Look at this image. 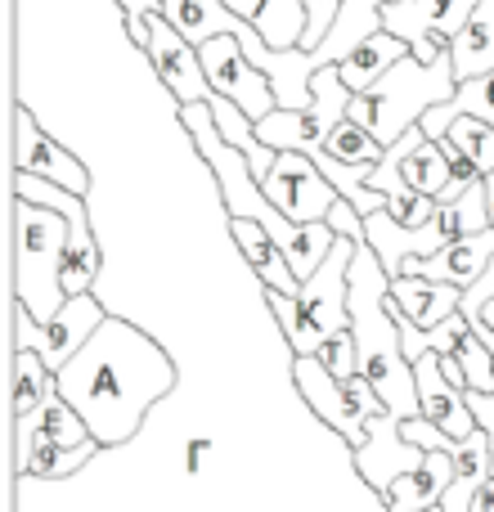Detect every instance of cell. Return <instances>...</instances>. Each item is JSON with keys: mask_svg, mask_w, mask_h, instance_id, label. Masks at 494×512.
Instances as JSON below:
<instances>
[{"mask_svg": "<svg viewBox=\"0 0 494 512\" xmlns=\"http://www.w3.org/2000/svg\"><path fill=\"white\" fill-rule=\"evenodd\" d=\"M454 486V454L427 450V459L418 463L409 477H400L396 486L382 495L387 512H427L445 499V490Z\"/></svg>", "mask_w": 494, "mask_h": 512, "instance_id": "cell-19", "label": "cell"}, {"mask_svg": "<svg viewBox=\"0 0 494 512\" xmlns=\"http://www.w3.org/2000/svg\"><path fill=\"white\" fill-rule=\"evenodd\" d=\"M427 512H441V504H436V508H427Z\"/></svg>", "mask_w": 494, "mask_h": 512, "instance_id": "cell-40", "label": "cell"}, {"mask_svg": "<svg viewBox=\"0 0 494 512\" xmlns=\"http://www.w3.org/2000/svg\"><path fill=\"white\" fill-rule=\"evenodd\" d=\"M243 23L261 32L265 45L274 50H297L306 36V5L301 0H225Z\"/></svg>", "mask_w": 494, "mask_h": 512, "instance_id": "cell-22", "label": "cell"}, {"mask_svg": "<svg viewBox=\"0 0 494 512\" xmlns=\"http://www.w3.org/2000/svg\"><path fill=\"white\" fill-rule=\"evenodd\" d=\"M180 382L176 360L131 319L108 315L99 333L54 373V391L86 418L90 436L104 450L135 441L144 418Z\"/></svg>", "mask_w": 494, "mask_h": 512, "instance_id": "cell-1", "label": "cell"}, {"mask_svg": "<svg viewBox=\"0 0 494 512\" xmlns=\"http://www.w3.org/2000/svg\"><path fill=\"white\" fill-rule=\"evenodd\" d=\"M189 45H207L216 36H243L252 23H243L225 0H162L158 9Z\"/></svg>", "mask_w": 494, "mask_h": 512, "instance_id": "cell-20", "label": "cell"}, {"mask_svg": "<svg viewBox=\"0 0 494 512\" xmlns=\"http://www.w3.org/2000/svg\"><path fill=\"white\" fill-rule=\"evenodd\" d=\"M382 153H387V149L378 144V135H373L369 126L351 122V117H346V122L328 135V158L346 162V167H378Z\"/></svg>", "mask_w": 494, "mask_h": 512, "instance_id": "cell-29", "label": "cell"}, {"mask_svg": "<svg viewBox=\"0 0 494 512\" xmlns=\"http://www.w3.org/2000/svg\"><path fill=\"white\" fill-rule=\"evenodd\" d=\"M198 59H203V72L212 81V90L230 104H239L252 122H265V117L279 108L274 99V86L239 45V36H216V41L198 45Z\"/></svg>", "mask_w": 494, "mask_h": 512, "instance_id": "cell-10", "label": "cell"}, {"mask_svg": "<svg viewBox=\"0 0 494 512\" xmlns=\"http://www.w3.org/2000/svg\"><path fill=\"white\" fill-rule=\"evenodd\" d=\"M104 319H108V310L95 292L68 297L59 315L45 319V324H36V319L14 301V351H36L45 360V369L59 373L63 364H72V355L99 333Z\"/></svg>", "mask_w": 494, "mask_h": 512, "instance_id": "cell-8", "label": "cell"}, {"mask_svg": "<svg viewBox=\"0 0 494 512\" xmlns=\"http://www.w3.org/2000/svg\"><path fill=\"white\" fill-rule=\"evenodd\" d=\"M292 387H297V396L310 405V414H315L328 432H337V441L351 454L369 441V418L387 409L364 373H355V378H333L319 355H292Z\"/></svg>", "mask_w": 494, "mask_h": 512, "instance_id": "cell-5", "label": "cell"}, {"mask_svg": "<svg viewBox=\"0 0 494 512\" xmlns=\"http://www.w3.org/2000/svg\"><path fill=\"white\" fill-rule=\"evenodd\" d=\"M230 234H234V243H239L243 261L252 265V274L261 279V288L283 292V297H297L301 279L292 274V265H288V256H283V248L261 230V225H256V221H230Z\"/></svg>", "mask_w": 494, "mask_h": 512, "instance_id": "cell-21", "label": "cell"}, {"mask_svg": "<svg viewBox=\"0 0 494 512\" xmlns=\"http://www.w3.org/2000/svg\"><path fill=\"white\" fill-rule=\"evenodd\" d=\"M454 95H459V72H454L450 54H441L436 63H418L414 54H409L387 77L373 81L364 95L351 99V122L369 126L382 149H391V144L405 140L414 126H423V117L432 113V108L450 104Z\"/></svg>", "mask_w": 494, "mask_h": 512, "instance_id": "cell-3", "label": "cell"}, {"mask_svg": "<svg viewBox=\"0 0 494 512\" xmlns=\"http://www.w3.org/2000/svg\"><path fill=\"white\" fill-rule=\"evenodd\" d=\"M54 396V373L36 351H14V423L36 418V409Z\"/></svg>", "mask_w": 494, "mask_h": 512, "instance_id": "cell-28", "label": "cell"}, {"mask_svg": "<svg viewBox=\"0 0 494 512\" xmlns=\"http://www.w3.org/2000/svg\"><path fill=\"white\" fill-rule=\"evenodd\" d=\"M144 59L153 63L162 86L171 90L176 108L212 104L216 99L212 81H207V72H203V59H198V45H189L162 14H149V50H144Z\"/></svg>", "mask_w": 494, "mask_h": 512, "instance_id": "cell-12", "label": "cell"}, {"mask_svg": "<svg viewBox=\"0 0 494 512\" xmlns=\"http://www.w3.org/2000/svg\"><path fill=\"white\" fill-rule=\"evenodd\" d=\"M391 301H396V310L409 319V324L427 333V328L445 324L450 315H459L463 288H454V283L418 279V274H400V279H391Z\"/></svg>", "mask_w": 494, "mask_h": 512, "instance_id": "cell-18", "label": "cell"}, {"mask_svg": "<svg viewBox=\"0 0 494 512\" xmlns=\"http://www.w3.org/2000/svg\"><path fill=\"white\" fill-rule=\"evenodd\" d=\"M63 248H68V216L14 198V301L36 319H54L68 301L59 283Z\"/></svg>", "mask_w": 494, "mask_h": 512, "instance_id": "cell-4", "label": "cell"}, {"mask_svg": "<svg viewBox=\"0 0 494 512\" xmlns=\"http://www.w3.org/2000/svg\"><path fill=\"white\" fill-rule=\"evenodd\" d=\"M459 117H477V122H490L494 126V68L486 72V77L463 81L459 95H454L450 104L432 108V113L423 117L427 140H445V135H450V126L459 122Z\"/></svg>", "mask_w": 494, "mask_h": 512, "instance_id": "cell-24", "label": "cell"}, {"mask_svg": "<svg viewBox=\"0 0 494 512\" xmlns=\"http://www.w3.org/2000/svg\"><path fill=\"white\" fill-rule=\"evenodd\" d=\"M423 459H427V450H418L414 441H405V432H400V418L387 414V409L369 418V441H364L360 450L351 454L360 481H369L378 495H387V490L396 486L400 477H409V472H414Z\"/></svg>", "mask_w": 494, "mask_h": 512, "instance_id": "cell-14", "label": "cell"}, {"mask_svg": "<svg viewBox=\"0 0 494 512\" xmlns=\"http://www.w3.org/2000/svg\"><path fill=\"white\" fill-rule=\"evenodd\" d=\"M306 5V36H301L297 50H319L328 36V27L337 23V14H342V0H301Z\"/></svg>", "mask_w": 494, "mask_h": 512, "instance_id": "cell-31", "label": "cell"}, {"mask_svg": "<svg viewBox=\"0 0 494 512\" xmlns=\"http://www.w3.org/2000/svg\"><path fill=\"white\" fill-rule=\"evenodd\" d=\"M445 140L454 144V149L463 153V158L472 162V167L481 171V180L494 176V126L490 122H477V117H459V122L450 126V135Z\"/></svg>", "mask_w": 494, "mask_h": 512, "instance_id": "cell-30", "label": "cell"}, {"mask_svg": "<svg viewBox=\"0 0 494 512\" xmlns=\"http://www.w3.org/2000/svg\"><path fill=\"white\" fill-rule=\"evenodd\" d=\"M261 189L292 225L328 221V212H333V203H337V189L328 185L319 162L306 158V153H279V162H274L270 176L261 180Z\"/></svg>", "mask_w": 494, "mask_h": 512, "instance_id": "cell-11", "label": "cell"}, {"mask_svg": "<svg viewBox=\"0 0 494 512\" xmlns=\"http://www.w3.org/2000/svg\"><path fill=\"white\" fill-rule=\"evenodd\" d=\"M360 243L337 239L328 261L301 283L297 292V324L288 333L292 355H319L328 337L351 328V261Z\"/></svg>", "mask_w": 494, "mask_h": 512, "instance_id": "cell-6", "label": "cell"}, {"mask_svg": "<svg viewBox=\"0 0 494 512\" xmlns=\"http://www.w3.org/2000/svg\"><path fill=\"white\" fill-rule=\"evenodd\" d=\"M23 423H32L36 436L63 445V450H81V445L95 441V436H90V427H86V418H81L77 409H72L68 400L59 396V391H54V396L45 400L41 409H36V418H23Z\"/></svg>", "mask_w": 494, "mask_h": 512, "instance_id": "cell-27", "label": "cell"}, {"mask_svg": "<svg viewBox=\"0 0 494 512\" xmlns=\"http://www.w3.org/2000/svg\"><path fill=\"white\" fill-rule=\"evenodd\" d=\"M450 59H454V72H459V86L472 77H486L494 68V0H481L477 5V14L468 18L463 36L454 41Z\"/></svg>", "mask_w": 494, "mask_h": 512, "instance_id": "cell-25", "label": "cell"}, {"mask_svg": "<svg viewBox=\"0 0 494 512\" xmlns=\"http://www.w3.org/2000/svg\"><path fill=\"white\" fill-rule=\"evenodd\" d=\"M481 324H486V328H494V301H490L486 310H481Z\"/></svg>", "mask_w": 494, "mask_h": 512, "instance_id": "cell-39", "label": "cell"}, {"mask_svg": "<svg viewBox=\"0 0 494 512\" xmlns=\"http://www.w3.org/2000/svg\"><path fill=\"white\" fill-rule=\"evenodd\" d=\"M14 427H18L14 463H18V477H23V481H68L72 472H81L99 450H104L99 441L81 445V450H63V445L36 436L32 423H14Z\"/></svg>", "mask_w": 494, "mask_h": 512, "instance_id": "cell-17", "label": "cell"}, {"mask_svg": "<svg viewBox=\"0 0 494 512\" xmlns=\"http://www.w3.org/2000/svg\"><path fill=\"white\" fill-rule=\"evenodd\" d=\"M117 5H122V18H126V23H140V18L158 14L162 0H117Z\"/></svg>", "mask_w": 494, "mask_h": 512, "instance_id": "cell-36", "label": "cell"}, {"mask_svg": "<svg viewBox=\"0 0 494 512\" xmlns=\"http://www.w3.org/2000/svg\"><path fill=\"white\" fill-rule=\"evenodd\" d=\"M490 261H494V230H481V234H468V239L450 243V248H441L436 256H423V261L414 256V261H405L400 274H418V279H432V283L472 288V283L490 270Z\"/></svg>", "mask_w": 494, "mask_h": 512, "instance_id": "cell-16", "label": "cell"}, {"mask_svg": "<svg viewBox=\"0 0 494 512\" xmlns=\"http://www.w3.org/2000/svg\"><path fill=\"white\" fill-rule=\"evenodd\" d=\"M400 180H405L414 194H427L436 203H450V189H454V171L450 158H445L441 140H423L418 149H409L400 158Z\"/></svg>", "mask_w": 494, "mask_h": 512, "instance_id": "cell-26", "label": "cell"}, {"mask_svg": "<svg viewBox=\"0 0 494 512\" xmlns=\"http://www.w3.org/2000/svg\"><path fill=\"white\" fill-rule=\"evenodd\" d=\"M328 230L337 234V239H351V243H369V230H364V216L355 212L351 203H342V198H337L333 203V212H328Z\"/></svg>", "mask_w": 494, "mask_h": 512, "instance_id": "cell-34", "label": "cell"}, {"mask_svg": "<svg viewBox=\"0 0 494 512\" xmlns=\"http://www.w3.org/2000/svg\"><path fill=\"white\" fill-rule=\"evenodd\" d=\"M468 409L481 432L490 436V459H494V391H468Z\"/></svg>", "mask_w": 494, "mask_h": 512, "instance_id": "cell-35", "label": "cell"}, {"mask_svg": "<svg viewBox=\"0 0 494 512\" xmlns=\"http://www.w3.org/2000/svg\"><path fill=\"white\" fill-rule=\"evenodd\" d=\"M315 99L306 108H274L265 122H256V135L270 144L274 153H306V158H324L328 135L351 117V90L342 81V68H319L310 81Z\"/></svg>", "mask_w": 494, "mask_h": 512, "instance_id": "cell-7", "label": "cell"}, {"mask_svg": "<svg viewBox=\"0 0 494 512\" xmlns=\"http://www.w3.org/2000/svg\"><path fill=\"white\" fill-rule=\"evenodd\" d=\"M409 54H414L409 41H400V36H391V32H373L369 41H364L346 63H337V68H342L346 90H351V95H364L373 81L387 77V72L396 68L400 59H409Z\"/></svg>", "mask_w": 494, "mask_h": 512, "instance_id": "cell-23", "label": "cell"}, {"mask_svg": "<svg viewBox=\"0 0 494 512\" xmlns=\"http://www.w3.org/2000/svg\"><path fill=\"white\" fill-rule=\"evenodd\" d=\"M481 185H486V212H490V230H494V176H486Z\"/></svg>", "mask_w": 494, "mask_h": 512, "instance_id": "cell-38", "label": "cell"}, {"mask_svg": "<svg viewBox=\"0 0 494 512\" xmlns=\"http://www.w3.org/2000/svg\"><path fill=\"white\" fill-rule=\"evenodd\" d=\"M14 171H27V176H41V180H54V185L72 189V194L86 198L90 189V176L50 131L32 117V108L18 104L14 108Z\"/></svg>", "mask_w": 494, "mask_h": 512, "instance_id": "cell-13", "label": "cell"}, {"mask_svg": "<svg viewBox=\"0 0 494 512\" xmlns=\"http://www.w3.org/2000/svg\"><path fill=\"white\" fill-rule=\"evenodd\" d=\"M319 360H324V369L333 373V378H355V373H360V355H355L351 328H346V333H337V337H328L324 351H319Z\"/></svg>", "mask_w": 494, "mask_h": 512, "instance_id": "cell-33", "label": "cell"}, {"mask_svg": "<svg viewBox=\"0 0 494 512\" xmlns=\"http://www.w3.org/2000/svg\"><path fill=\"white\" fill-rule=\"evenodd\" d=\"M477 5L481 0H387L382 27L400 41H409L418 63H436L441 54L454 50Z\"/></svg>", "mask_w": 494, "mask_h": 512, "instance_id": "cell-9", "label": "cell"}, {"mask_svg": "<svg viewBox=\"0 0 494 512\" xmlns=\"http://www.w3.org/2000/svg\"><path fill=\"white\" fill-rule=\"evenodd\" d=\"M414 378H418V405H423V418L432 427H441L454 441H468L477 432V418L468 409V391L454 387L441 369V355H418L414 360Z\"/></svg>", "mask_w": 494, "mask_h": 512, "instance_id": "cell-15", "label": "cell"}, {"mask_svg": "<svg viewBox=\"0 0 494 512\" xmlns=\"http://www.w3.org/2000/svg\"><path fill=\"white\" fill-rule=\"evenodd\" d=\"M436 198H427V194H414V189H409V194H400V198H387V216L396 225H405V230H418V225H427L436 216Z\"/></svg>", "mask_w": 494, "mask_h": 512, "instance_id": "cell-32", "label": "cell"}, {"mask_svg": "<svg viewBox=\"0 0 494 512\" xmlns=\"http://www.w3.org/2000/svg\"><path fill=\"white\" fill-rule=\"evenodd\" d=\"M351 337L355 355H360V373L373 382L387 414H396L400 423L423 414L414 364L405 360V337L391 315V274L382 270L369 243L355 248L351 261Z\"/></svg>", "mask_w": 494, "mask_h": 512, "instance_id": "cell-2", "label": "cell"}, {"mask_svg": "<svg viewBox=\"0 0 494 512\" xmlns=\"http://www.w3.org/2000/svg\"><path fill=\"white\" fill-rule=\"evenodd\" d=\"M212 450H216V445L207 441V436H198V441L189 445V472H194V477L207 468V459H212Z\"/></svg>", "mask_w": 494, "mask_h": 512, "instance_id": "cell-37", "label": "cell"}]
</instances>
